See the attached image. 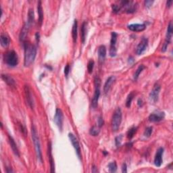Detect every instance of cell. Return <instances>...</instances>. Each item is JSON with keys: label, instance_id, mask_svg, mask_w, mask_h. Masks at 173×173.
I'll return each mask as SVG.
<instances>
[{"label": "cell", "instance_id": "1", "mask_svg": "<svg viewBox=\"0 0 173 173\" xmlns=\"http://www.w3.org/2000/svg\"><path fill=\"white\" fill-rule=\"evenodd\" d=\"M25 60L24 64L26 67L31 66L34 62L37 56V48L34 45L30 42L24 43Z\"/></svg>", "mask_w": 173, "mask_h": 173}, {"label": "cell", "instance_id": "2", "mask_svg": "<svg viewBox=\"0 0 173 173\" xmlns=\"http://www.w3.org/2000/svg\"><path fill=\"white\" fill-rule=\"evenodd\" d=\"M31 133H32V138L33 143H34L35 152L37 157V159L41 163L43 162V157L42 153H41V144L40 141H39V138L38 136V133H37V129L35 125H32L31 127Z\"/></svg>", "mask_w": 173, "mask_h": 173}, {"label": "cell", "instance_id": "3", "mask_svg": "<svg viewBox=\"0 0 173 173\" xmlns=\"http://www.w3.org/2000/svg\"><path fill=\"white\" fill-rule=\"evenodd\" d=\"M3 60H4L5 64L8 65L9 66H12V67L17 66L18 63V55L13 50L8 51V52L5 53L3 55Z\"/></svg>", "mask_w": 173, "mask_h": 173}, {"label": "cell", "instance_id": "4", "mask_svg": "<svg viewBox=\"0 0 173 173\" xmlns=\"http://www.w3.org/2000/svg\"><path fill=\"white\" fill-rule=\"evenodd\" d=\"M122 117H123V114H122L121 109L118 108L114 113L112 119V129L114 131H117L119 130L122 123Z\"/></svg>", "mask_w": 173, "mask_h": 173}, {"label": "cell", "instance_id": "5", "mask_svg": "<svg viewBox=\"0 0 173 173\" xmlns=\"http://www.w3.org/2000/svg\"><path fill=\"white\" fill-rule=\"evenodd\" d=\"M95 84V92L91 101V106L93 108H96L98 105V101L100 96V86H101V80L99 77H95L94 80Z\"/></svg>", "mask_w": 173, "mask_h": 173}, {"label": "cell", "instance_id": "6", "mask_svg": "<svg viewBox=\"0 0 173 173\" xmlns=\"http://www.w3.org/2000/svg\"><path fill=\"white\" fill-rule=\"evenodd\" d=\"M118 35L116 33L112 32V33L111 40H110V55L111 57H115L116 56V41H117Z\"/></svg>", "mask_w": 173, "mask_h": 173}, {"label": "cell", "instance_id": "7", "mask_svg": "<svg viewBox=\"0 0 173 173\" xmlns=\"http://www.w3.org/2000/svg\"><path fill=\"white\" fill-rule=\"evenodd\" d=\"M63 121H64V116H63L62 111L60 108H57L54 116V122L60 131L62 130Z\"/></svg>", "mask_w": 173, "mask_h": 173}, {"label": "cell", "instance_id": "8", "mask_svg": "<svg viewBox=\"0 0 173 173\" xmlns=\"http://www.w3.org/2000/svg\"><path fill=\"white\" fill-rule=\"evenodd\" d=\"M160 89H161V86L160 84L156 83L154 84V87H153L152 90H151V93H149V99H150L151 101L155 103V102L158 101Z\"/></svg>", "mask_w": 173, "mask_h": 173}, {"label": "cell", "instance_id": "9", "mask_svg": "<svg viewBox=\"0 0 173 173\" xmlns=\"http://www.w3.org/2000/svg\"><path fill=\"white\" fill-rule=\"evenodd\" d=\"M68 137H69L70 142H71L72 145H73L74 148L75 149L76 155L80 159V158H81V151H80V147L77 139H76V137L72 133H69L68 134Z\"/></svg>", "mask_w": 173, "mask_h": 173}, {"label": "cell", "instance_id": "10", "mask_svg": "<svg viewBox=\"0 0 173 173\" xmlns=\"http://www.w3.org/2000/svg\"><path fill=\"white\" fill-rule=\"evenodd\" d=\"M148 46V40L146 38H143L141 39L140 43H139V45L137 46L136 48V54L137 55H141L143 52L146 50Z\"/></svg>", "mask_w": 173, "mask_h": 173}, {"label": "cell", "instance_id": "11", "mask_svg": "<svg viewBox=\"0 0 173 173\" xmlns=\"http://www.w3.org/2000/svg\"><path fill=\"white\" fill-rule=\"evenodd\" d=\"M25 96H26L27 104H28V105L33 109V108H34V100H33L32 93H31L30 88H29V86L28 85H25Z\"/></svg>", "mask_w": 173, "mask_h": 173}, {"label": "cell", "instance_id": "12", "mask_svg": "<svg viewBox=\"0 0 173 173\" xmlns=\"http://www.w3.org/2000/svg\"><path fill=\"white\" fill-rule=\"evenodd\" d=\"M165 117V114L162 112H157L151 114L149 116V121L152 123H156V122H160L162 121Z\"/></svg>", "mask_w": 173, "mask_h": 173}, {"label": "cell", "instance_id": "13", "mask_svg": "<svg viewBox=\"0 0 173 173\" xmlns=\"http://www.w3.org/2000/svg\"><path fill=\"white\" fill-rule=\"evenodd\" d=\"M164 153V149L162 147L157 150L156 156L154 158V164L157 167H160L162 164V155Z\"/></svg>", "mask_w": 173, "mask_h": 173}, {"label": "cell", "instance_id": "14", "mask_svg": "<svg viewBox=\"0 0 173 173\" xmlns=\"http://www.w3.org/2000/svg\"><path fill=\"white\" fill-rule=\"evenodd\" d=\"M31 25H31V23H29V22H27L26 24L24 25L22 29L20 34V40L22 41V42H24L25 39H26V37L27 36V35H28L29 31L31 28Z\"/></svg>", "mask_w": 173, "mask_h": 173}, {"label": "cell", "instance_id": "15", "mask_svg": "<svg viewBox=\"0 0 173 173\" xmlns=\"http://www.w3.org/2000/svg\"><path fill=\"white\" fill-rule=\"evenodd\" d=\"M116 81V77L114 76H111L108 78L104 86V91L105 94H107L110 90L112 84Z\"/></svg>", "mask_w": 173, "mask_h": 173}, {"label": "cell", "instance_id": "16", "mask_svg": "<svg viewBox=\"0 0 173 173\" xmlns=\"http://www.w3.org/2000/svg\"><path fill=\"white\" fill-rule=\"evenodd\" d=\"M48 155H49V161H50V163L51 172H54L55 164H54V158H53V155H52V143H51V142L48 143Z\"/></svg>", "mask_w": 173, "mask_h": 173}, {"label": "cell", "instance_id": "17", "mask_svg": "<svg viewBox=\"0 0 173 173\" xmlns=\"http://www.w3.org/2000/svg\"><path fill=\"white\" fill-rule=\"evenodd\" d=\"M128 29L133 32H141L146 29L145 24H132L128 26Z\"/></svg>", "mask_w": 173, "mask_h": 173}, {"label": "cell", "instance_id": "18", "mask_svg": "<svg viewBox=\"0 0 173 173\" xmlns=\"http://www.w3.org/2000/svg\"><path fill=\"white\" fill-rule=\"evenodd\" d=\"M8 140H9V143L10 144L11 148L12 149V151H14V154L16 156L19 157L20 156V154H19V151L18 149L17 145L16 144L14 139H13V137L11 136V135H8Z\"/></svg>", "mask_w": 173, "mask_h": 173}, {"label": "cell", "instance_id": "19", "mask_svg": "<svg viewBox=\"0 0 173 173\" xmlns=\"http://www.w3.org/2000/svg\"><path fill=\"white\" fill-rule=\"evenodd\" d=\"M0 41H1V45L3 48H6L10 45V39L9 36L4 33H1V37H0Z\"/></svg>", "mask_w": 173, "mask_h": 173}, {"label": "cell", "instance_id": "20", "mask_svg": "<svg viewBox=\"0 0 173 173\" xmlns=\"http://www.w3.org/2000/svg\"><path fill=\"white\" fill-rule=\"evenodd\" d=\"M1 78L10 86H15L16 82L14 78L7 74H1Z\"/></svg>", "mask_w": 173, "mask_h": 173}, {"label": "cell", "instance_id": "21", "mask_svg": "<svg viewBox=\"0 0 173 173\" xmlns=\"http://www.w3.org/2000/svg\"><path fill=\"white\" fill-rule=\"evenodd\" d=\"M106 56V48L104 46H100L98 48V56L100 62H103Z\"/></svg>", "mask_w": 173, "mask_h": 173}, {"label": "cell", "instance_id": "22", "mask_svg": "<svg viewBox=\"0 0 173 173\" xmlns=\"http://www.w3.org/2000/svg\"><path fill=\"white\" fill-rule=\"evenodd\" d=\"M77 31H78V22H77V20H75L74 22L73 26H72V39H73L74 43L76 42V39H77Z\"/></svg>", "mask_w": 173, "mask_h": 173}, {"label": "cell", "instance_id": "23", "mask_svg": "<svg viewBox=\"0 0 173 173\" xmlns=\"http://www.w3.org/2000/svg\"><path fill=\"white\" fill-rule=\"evenodd\" d=\"M172 32H173V25L172 22H170V23H169L168 26V29H167L166 39V41H168V43H170L171 39H172Z\"/></svg>", "mask_w": 173, "mask_h": 173}, {"label": "cell", "instance_id": "24", "mask_svg": "<svg viewBox=\"0 0 173 173\" xmlns=\"http://www.w3.org/2000/svg\"><path fill=\"white\" fill-rule=\"evenodd\" d=\"M86 25H87V24H86V22H84L81 26V29H80V36H81V41L82 43H84V42H85L86 35Z\"/></svg>", "mask_w": 173, "mask_h": 173}, {"label": "cell", "instance_id": "25", "mask_svg": "<svg viewBox=\"0 0 173 173\" xmlns=\"http://www.w3.org/2000/svg\"><path fill=\"white\" fill-rule=\"evenodd\" d=\"M37 12L39 15V22L41 25L43 20V11L42 8V5H41V2L39 1L38 4H37Z\"/></svg>", "mask_w": 173, "mask_h": 173}, {"label": "cell", "instance_id": "26", "mask_svg": "<svg viewBox=\"0 0 173 173\" xmlns=\"http://www.w3.org/2000/svg\"><path fill=\"white\" fill-rule=\"evenodd\" d=\"M145 66H144V65H143V64H141L139 66L138 68H137V70L135 72L134 76H133L135 80H137V79H138V78H139V75H140V74L141 73V72H142V71L145 69Z\"/></svg>", "mask_w": 173, "mask_h": 173}, {"label": "cell", "instance_id": "27", "mask_svg": "<svg viewBox=\"0 0 173 173\" xmlns=\"http://www.w3.org/2000/svg\"><path fill=\"white\" fill-rule=\"evenodd\" d=\"M135 94L134 92H131V93L129 94V95L127 96V101H126V106H127V108L131 107V103H132V101L135 97Z\"/></svg>", "mask_w": 173, "mask_h": 173}, {"label": "cell", "instance_id": "28", "mask_svg": "<svg viewBox=\"0 0 173 173\" xmlns=\"http://www.w3.org/2000/svg\"><path fill=\"white\" fill-rule=\"evenodd\" d=\"M99 129L100 128L98 127V126L97 127V126H93V127H92L89 131L90 135H92V136H94V137L97 136V135L99 134V132H100Z\"/></svg>", "mask_w": 173, "mask_h": 173}, {"label": "cell", "instance_id": "29", "mask_svg": "<svg viewBox=\"0 0 173 173\" xmlns=\"http://www.w3.org/2000/svg\"><path fill=\"white\" fill-rule=\"evenodd\" d=\"M137 127H131V129H130L127 132V137H128V138H129V139H132L133 137H134L135 133H137Z\"/></svg>", "mask_w": 173, "mask_h": 173}, {"label": "cell", "instance_id": "30", "mask_svg": "<svg viewBox=\"0 0 173 173\" xmlns=\"http://www.w3.org/2000/svg\"><path fill=\"white\" fill-rule=\"evenodd\" d=\"M108 170L110 172H115L117 170V165L115 162H112L108 164Z\"/></svg>", "mask_w": 173, "mask_h": 173}, {"label": "cell", "instance_id": "31", "mask_svg": "<svg viewBox=\"0 0 173 173\" xmlns=\"http://www.w3.org/2000/svg\"><path fill=\"white\" fill-rule=\"evenodd\" d=\"M29 17H28V20L27 22H29V23H31V25H33V22H34V19H35V15H34V11L33 10L30 9L29 12Z\"/></svg>", "mask_w": 173, "mask_h": 173}, {"label": "cell", "instance_id": "32", "mask_svg": "<svg viewBox=\"0 0 173 173\" xmlns=\"http://www.w3.org/2000/svg\"><path fill=\"white\" fill-rule=\"evenodd\" d=\"M94 61L93 60H90L89 63H88V65H87V70H88V72H89V74L92 73V72H93V68H94Z\"/></svg>", "mask_w": 173, "mask_h": 173}, {"label": "cell", "instance_id": "33", "mask_svg": "<svg viewBox=\"0 0 173 173\" xmlns=\"http://www.w3.org/2000/svg\"><path fill=\"white\" fill-rule=\"evenodd\" d=\"M152 131H153V128L149 127H147L145 129V131H144V136L146 137H149L151 136V133H152Z\"/></svg>", "mask_w": 173, "mask_h": 173}, {"label": "cell", "instance_id": "34", "mask_svg": "<svg viewBox=\"0 0 173 173\" xmlns=\"http://www.w3.org/2000/svg\"><path fill=\"white\" fill-rule=\"evenodd\" d=\"M112 8L113 12L117 14V13H119L120 11H121V5H117L116 4H112Z\"/></svg>", "mask_w": 173, "mask_h": 173}, {"label": "cell", "instance_id": "35", "mask_svg": "<svg viewBox=\"0 0 173 173\" xmlns=\"http://www.w3.org/2000/svg\"><path fill=\"white\" fill-rule=\"evenodd\" d=\"M122 137L121 135V136H119V137H117L116 138V139H115V142H116V146H120V145H121V140H122Z\"/></svg>", "mask_w": 173, "mask_h": 173}, {"label": "cell", "instance_id": "36", "mask_svg": "<svg viewBox=\"0 0 173 173\" xmlns=\"http://www.w3.org/2000/svg\"><path fill=\"white\" fill-rule=\"evenodd\" d=\"M169 43H168V41H165V42L164 43V44H163V46H162V51L163 52H166V50H167V48H168V46Z\"/></svg>", "mask_w": 173, "mask_h": 173}, {"label": "cell", "instance_id": "37", "mask_svg": "<svg viewBox=\"0 0 173 173\" xmlns=\"http://www.w3.org/2000/svg\"><path fill=\"white\" fill-rule=\"evenodd\" d=\"M97 123H98V127H99V128H101L102 126L104 125V120L103 119H102V117H99V119H98V121H97Z\"/></svg>", "mask_w": 173, "mask_h": 173}, {"label": "cell", "instance_id": "38", "mask_svg": "<svg viewBox=\"0 0 173 173\" xmlns=\"http://www.w3.org/2000/svg\"><path fill=\"white\" fill-rule=\"evenodd\" d=\"M70 72V66L69 64H67L64 68V74L66 76H68Z\"/></svg>", "mask_w": 173, "mask_h": 173}, {"label": "cell", "instance_id": "39", "mask_svg": "<svg viewBox=\"0 0 173 173\" xmlns=\"http://www.w3.org/2000/svg\"><path fill=\"white\" fill-rule=\"evenodd\" d=\"M153 3H154V1H150V0H147V1H145V5L146 7H149L152 5Z\"/></svg>", "mask_w": 173, "mask_h": 173}, {"label": "cell", "instance_id": "40", "mask_svg": "<svg viewBox=\"0 0 173 173\" xmlns=\"http://www.w3.org/2000/svg\"><path fill=\"white\" fill-rule=\"evenodd\" d=\"M122 172H123V173L127 172V166L126 164H123V167H122Z\"/></svg>", "mask_w": 173, "mask_h": 173}, {"label": "cell", "instance_id": "41", "mask_svg": "<svg viewBox=\"0 0 173 173\" xmlns=\"http://www.w3.org/2000/svg\"><path fill=\"white\" fill-rule=\"evenodd\" d=\"M172 2L173 1H172V0H170V1H168L166 2V5H167V7H170L171 5H172Z\"/></svg>", "mask_w": 173, "mask_h": 173}, {"label": "cell", "instance_id": "42", "mask_svg": "<svg viewBox=\"0 0 173 173\" xmlns=\"http://www.w3.org/2000/svg\"><path fill=\"white\" fill-rule=\"evenodd\" d=\"M138 105H139V106H142V105H143L142 99H139V100H138Z\"/></svg>", "mask_w": 173, "mask_h": 173}, {"label": "cell", "instance_id": "43", "mask_svg": "<svg viewBox=\"0 0 173 173\" xmlns=\"http://www.w3.org/2000/svg\"><path fill=\"white\" fill-rule=\"evenodd\" d=\"M97 171L98 170L96 169V167L95 166H93V168H92V172H97Z\"/></svg>", "mask_w": 173, "mask_h": 173}, {"label": "cell", "instance_id": "44", "mask_svg": "<svg viewBox=\"0 0 173 173\" xmlns=\"http://www.w3.org/2000/svg\"><path fill=\"white\" fill-rule=\"evenodd\" d=\"M36 40H37V41H39V33H36Z\"/></svg>", "mask_w": 173, "mask_h": 173}]
</instances>
